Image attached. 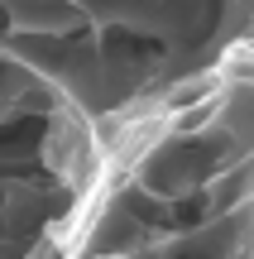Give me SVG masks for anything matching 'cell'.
<instances>
[{
	"label": "cell",
	"instance_id": "cell-1",
	"mask_svg": "<svg viewBox=\"0 0 254 259\" xmlns=\"http://www.w3.org/2000/svg\"><path fill=\"white\" fill-rule=\"evenodd\" d=\"M240 5H245V15H249V19H254V0H240Z\"/></svg>",
	"mask_w": 254,
	"mask_h": 259
}]
</instances>
